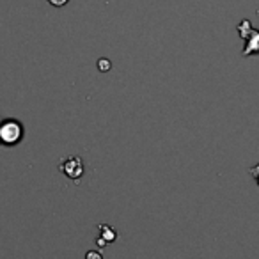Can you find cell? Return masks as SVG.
Listing matches in <instances>:
<instances>
[{"instance_id":"1","label":"cell","mask_w":259,"mask_h":259,"mask_svg":"<svg viewBox=\"0 0 259 259\" xmlns=\"http://www.w3.org/2000/svg\"><path fill=\"white\" fill-rule=\"evenodd\" d=\"M25 137V128L15 117H6L0 121V148H15Z\"/></svg>"},{"instance_id":"2","label":"cell","mask_w":259,"mask_h":259,"mask_svg":"<svg viewBox=\"0 0 259 259\" xmlns=\"http://www.w3.org/2000/svg\"><path fill=\"white\" fill-rule=\"evenodd\" d=\"M59 170H61L66 178H69V180L80 181V178L85 172V165H83L80 156H68V158L62 160V163L59 165Z\"/></svg>"},{"instance_id":"3","label":"cell","mask_w":259,"mask_h":259,"mask_svg":"<svg viewBox=\"0 0 259 259\" xmlns=\"http://www.w3.org/2000/svg\"><path fill=\"white\" fill-rule=\"evenodd\" d=\"M245 48H243V57H250V55L259 54V30L252 29L248 36L245 37Z\"/></svg>"},{"instance_id":"4","label":"cell","mask_w":259,"mask_h":259,"mask_svg":"<svg viewBox=\"0 0 259 259\" xmlns=\"http://www.w3.org/2000/svg\"><path fill=\"white\" fill-rule=\"evenodd\" d=\"M98 229L101 231V238H100V240H103L105 243H112V241L117 240V233H115V231L112 229L108 224H98Z\"/></svg>"},{"instance_id":"5","label":"cell","mask_w":259,"mask_h":259,"mask_svg":"<svg viewBox=\"0 0 259 259\" xmlns=\"http://www.w3.org/2000/svg\"><path fill=\"white\" fill-rule=\"evenodd\" d=\"M98 68H100V71H108L110 69V61L108 59H100L98 61Z\"/></svg>"},{"instance_id":"6","label":"cell","mask_w":259,"mask_h":259,"mask_svg":"<svg viewBox=\"0 0 259 259\" xmlns=\"http://www.w3.org/2000/svg\"><path fill=\"white\" fill-rule=\"evenodd\" d=\"M85 259H103V255H101L100 250H87Z\"/></svg>"},{"instance_id":"7","label":"cell","mask_w":259,"mask_h":259,"mask_svg":"<svg viewBox=\"0 0 259 259\" xmlns=\"http://www.w3.org/2000/svg\"><path fill=\"white\" fill-rule=\"evenodd\" d=\"M48 2H50V4L54 6V8H62V6L68 4L69 0H48Z\"/></svg>"},{"instance_id":"8","label":"cell","mask_w":259,"mask_h":259,"mask_svg":"<svg viewBox=\"0 0 259 259\" xmlns=\"http://www.w3.org/2000/svg\"><path fill=\"white\" fill-rule=\"evenodd\" d=\"M250 174L255 178V183L259 185V165H257V167H252V169H250Z\"/></svg>"}]
</instances>
